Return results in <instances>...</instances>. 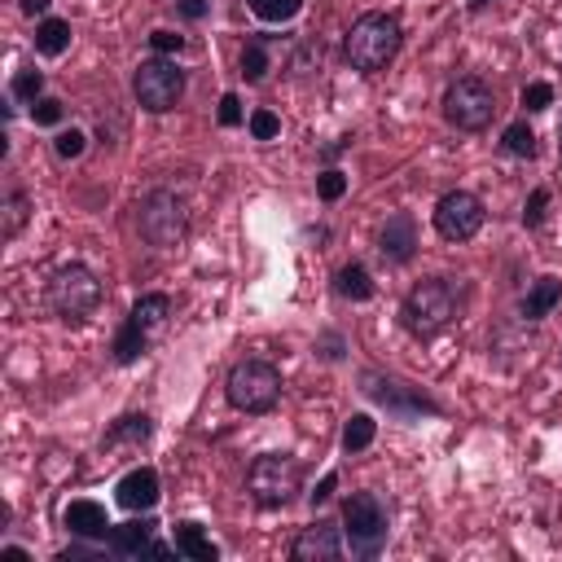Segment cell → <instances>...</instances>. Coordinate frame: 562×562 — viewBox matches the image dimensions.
<instances>
[{"mask_svg": "<svg viewBox=\"0 0 562 562\" xmlns=\"http://www.w3.org/2000/svg\"><path fill=\"white\" fill-rule=\"evenodd\" d=\"M461 308H466V286H457L453 277H431L405 295L400 321L413 339H435L461 317Z\"/></svg>", "mask_w": 562, "mask_h": 562, "instance_id": "6da1fadb", "label": "cell"}, {"mask_svg": "<svg viewBox=\"0 0 562 562\" xmlns=\"http://www.w3.org/2000/svg\"><path fill=\"white\" fill-rule=\"evenodd\" d=\"M405 45V32H400V19L396 14H361L343 40V54L352 62V71L361 75H378L396 62Z\"/></svg>", "mask_w": 562, "mask_h": 562, "instance_id": "7a4b0ae2", "label": "cell"}, {"mask_svg": "<svg viewBox=\"0 0 562 562\" xmlns=\"http://www.w3.org/2000/svg\"><path fill=\"white\" fill-rule=\"evenodd\" d=\"M304 488V466L291 453H264L246 470V492L259 510H286Z\"/></svg>", "mask_w": 562, "mask_h": 562, "instance_id": "3957f363", "label": "cell"}, {"mask_svg": "<svg viewBox=\"0 0 562 562\" xmlns=\"http://www.w3.org/2000/svg\"><path fill=\"white\" fill-rule=\"evenodd\" d=\"M102 300H106V291H102V281L89 264H62L49 277V308L67 326H84L102 308Z\"/></svg>", "mask_w": 562, "mask_h": 562, "instance_id": "277c9868", "label": "cell"}, {"mask_svg": "<svg viewBox=\"0 0 562 562\" xmlns=\"http://www.w3.org/2000/svg\"><path fill=\"white\" fill-rule=\"evenodd\" d=\"M167 321H172V295H163V291L141 295L115 335V365H137L154 348V339L167 330Z\"/></svg>", "mask_w": 562, "mask_h": 562, "instance_id": "5b68a950", "label": "cell"}, {"mask_svg": "<svg viewBox=\"0 0 562 562\" xmlns=\"http://www.w3.org/2000/svg\"><path fill=\"white\" fill-rule=\"evenodd\" d=\"M137 229H141V237H145L150 246H159V250L180 246V242L189 237V207H185V198H180L176 189H154V194H145L141 207H137Z\"/></svg>", "mask_w": 562, "mask_h": 562, "instance_id": "8992f818", "label": "cell"}, {"mask_svg": "<svg viewBox=\"0 0 562 562\" xmlns=\"http://www.w3.org/2000/svg\"><path fill=\"white\" fill-rule=\"evenodd\" d=\"M343 536L356 558H378L387 549L391 523H387V505L378 501V492H352L343 501Z\"/></svg>", "mask_w": 562, "mask_h": 562, "instance_id": "52a82bcc", "label": "cell"}, {"mask_svg": "<svg viewBox=\"0 0 562 562\" xmlns=\"http://www.w3.org/2000/svg\"><path fill=\"white\" fill-rule=\"evenodd\" d=\"M224 396L237 413H268L281 400V370L268 361H237L229 370Z\"/></svg>", "mask_w": 562, "mask_h": 562, "instance_id": "ba28073f", "label": "cell"}, {"mask_svg": "<svg viewBox=\"0 0 562 562\" xmlns=\"http://www.w3.org/2000/svg\"><path fill=\"white\" fill-rule=\"evenodd\" d=\"M361 391L374 405H383L391 418H400V422H418L426 413H440V405L422 387H413V383H405L396 374H383V370H361Z\"/></svg>", "mask_w": 562, "mask_h": 562, "instance_id": "9c48e42d", "label": "cell"}, {"mask_svg": "<svg viewBox=\"0 0 562 562\" xmlns=\"http://www.w3.org/2000/svg\"><path fill=\"white\" fill-rule=\"evenodd\" d=\"M132 97L150 115L176 110V102L185 97V71L176 67V58H150V62H141L137 75H132Z\"/></svg>", "mask_w": 562, "mask_h": 562, "instance_id": "30bf717a", "label": "cell"}, {"mask_svg": "<svg viewBox=\"0 0 562 562\" xmlns=\"http://www.w3.org/2000/svg\"><path fill=\"white\" fill-rule=\"evenodd\" d=\"M492 115H496V93L483 80L461 75V80L448 84V93H444V119L457 132H483L492 124Z\"/></svg>", "mask_w": 562, "mask_h": 562, "instance_id": "8fae6325", "label": "cell"}, {"mask_svg": "<svg viewBox=\"0 0 562 562\" xmlns=\"http://www.w3.org/2000/svg\"><path fill=\"white\" fill-rule=\"evenodd\" d=\"M483 220H488V211L470 189H448L435 202V233L444 242H470L483 229Z\"/></svg>", "mask_w": 562, "mask_h": 562, "instance_id": "7c38bea8", "label": "cell"}, {"mask_svg": "<svg viewBox=\"0 0 562 562\" xmlns=\"http://www.w3.org/2000/svg\"><path fill=\"white\" fill-rule=\"evenodd\" d=\"M339 553H343V536H339V523H330V518H317L291 545V558L295 562H335Z\"/></svg>", "mask_w": 562, "mask_h": 562, "instance_id": "4fadbf2b", "label": "cell"}, {"mask_svg": "<svg viewBox=\"0 0 562 562\" xmlns=\"http://www.w3.org/2000/svg\"><path fill=\"white\" fill-rule=\"evenodd\" d=\"M378 255H383L387 264H396V268L418 255V224H413L409 211L387 215V224L378 229Z\"/></svg>", "mask_w": 562, "mask_h": 562, "instance_id": "5bb4252c", "label": "cell"}, {"mask_svg": "<svg viewBox=\"0 0 562 562\" xmlns=\"http://www.w3.org/2000/svg\"><path fill=\"white\" fill-rule=\"evenodd\" d=\"M115 501H119L124 510H132V514H150V510L159 505V475H154L150 466L128 470V475L115 483Z\"/></svg>", "mask_w": 562, "mask_h": 562, "instance_id": "9a60e30c", "label": "cell"}, {"mask_svg": "<svg viewBox=\"0 0 562 562\" xmlns=\"http://www.w3.org/2000/svg\"><path fill=\"white\" fill-rule=\"evenodd\" d=\"M62 523H67V531L80 536V540H106V536H110V518H106V510H102L97 501H71V505L62 510Z\"/></svg>", "mask_w": 562, "mask_h": 562, "instance_id": "2e32d148", "label": "cell"}, {"mask_svg": "<svg viewBox=\"0 0 562 562\" xmlns=\"http://www.w3.org/2000/svg\"><path fill=\"white\" fill-rule=\"evenodd\" d=\"M558 304H562V281L545 272V277H536V281H531L527 295L518 300V317H523V321H545Z\"/></svg>", "mask_w": 562, "mask_h": 562, "instance_id": "e0dca14e", "label": "cell"}, {"mask_svg": "<svg viewBox=\"0 0 562 562\" xmlns=\"http://www.w3.org/2000/svg\"><path fill=\"white\" fill-rule=\"evenodd\" d=\"M106 545H110V553H119V558H137V553H150V545H154V518H137V523L110 527Z\"/></svg>", "mask_w": 562, "mask_h": 562, "instance_id": "ac0fdd59", "label": "cell"}, {"mask_svg": "<svg viewBox=\"0 0 562 562\" xmlns=\"http://www.w3.org/2000/svg\"><path fill=\"white\" fill-rule=\"evenodd\" d=\"M154 435V418L150 413H128V418H119L106 435H102V448H124V444H145Z\"/></svg>", "mask_w": 562, "mask_h": 562, "instance_id": "d6986e66", "label": "cell"}, {"mask_svg": "<svg viewBox=\"0 0 562 562\" xmlns=\"http://www.w3.org/2000/svg\"><path fill=\"white\" fill-rule=\"evenodd\" d=\"M335 291L343 295V300H352V304H370L374 300V277H370V268L365 264H343L339 272H335Z\"/></svg>", "mask_w": 562, "mask_h": 562, "instance_id": "ffe728a7", "label": "cell"}, {"mask_svg": "<svg viewBox=\"0 0 562 562\" xmlns=\"http://www.w3.org/2000/svg\"><path fill=\"white\" fill-rule=\"evenodd\" d=\"M176 549H180L185 558H194V562H215V558H220V549H215V540L202 531V523H176Z\"/></svg>", "mask_w": 562, "mask_h": 562, "instance_id": "44dd1931", "label": "cell"}, {"mask_svg": "<svg viewBox=\"0 0 562 562\" xmlns=\"http://www.w3.org/2000/svg\"><path fill=\"white\" fill-rule=\"evenodd\" d=\"M71 49V23L67 19H40L36 23V54L40 58H62Z\"/></svg>", "mask_w": 562, "mask_h": 562, "instance_id": "7402d4cb", "label": "cell"}, {"mask_svg": "<svg viewBox=\"0 0 562 562\" xmlns=\"http://www.w3.org/2000/svg\"><path fill=\"white\" fill-rule=\"evenodd\" d=\"M268 71H272V58H268V40H264V36L246 40V45H242V80H246V84H259Z\"/></svg>", "mask_w": 562, "mask_h": 562, "instance_id": "603a6c76", "label": "cell"}, {"mask_svg": "<svg viewBox=\"0 0 562 562\" xmlns=\"http://www.w3.org/2000/svg\"><path fill=\"white\" fill-rule=\"evenodd\" d=\"M374 435H378V422H374L370 413H352L348 426H343V453H348V457H352V453H365V448L374 444Z\"/></svg>", "mask_w": 562, "mask_h": 562, "instance_id": "cb8c5ba5", "label": "cell"}, {"mask_svg": "<svg viewBox=\"0 0 562 562\" xmlns=\"http://www.w3.org/2000/svg\"><path fill=\"white\" fill-rule=\"evenodd\" d=\"M27 215H32V198L23 189H10L5 194V224H0V237L14 242L23 233V224H27Z\"/></svg>", "mask_w": 562, "mask_h": 562, "instance_id": "d4e9b609", "label": "cell"}, {"mask_svg": "<svg viewBox=\"0 0 562 562\" xmlns=\"http://www.w3.org/2000/svg\"><path fill=\"white\" fill-rule=\"evenodd\" d=\"M246 5L259 23H291V19H300L304 0H246Z\"/></svg>", "mask_w": 562, "mask_h": 562, "instance_id": "484cf974", "label": "cell"}, {"mask_svg": "<svg viewBox=\"0 0 562 562\" xmlns=\"http://www.w3.org/2000/svg\"><path fill=\"white\" fill-rule=\"evenodd\" d=\"M45 97V75L36 71V67H23L19 75H14V84H10V102H27V106H36Z\"/></svg>", "mask_w": 562, "mask_h": 562, "instance_id": "4316f807", "label": "cell"}, {"mask_svg": "<svg viewBox=\"0 0 562 562\" xmlns=\"http://www.w3.org/2000/svg\"><path fill=\"white\" fill-rule=\"evenodd\" d=\"M501 145H505V154H514V159H536V132L527 128V119L510 124L505 137H501Z\"/></svg>", "mask_w": 562, "mask_h": 562, "instance_id": "83f0119b", "label": "cell"}, {"mask_svg": "<svg viewBox=\"0 0 562 562\" xmlns=\"http://www.w3.org/2000/svg\"><path fill=\"white\" fill-rule=\"evenodd\" d=\"M67 119V106L58 102V97H40L36 106H32V124L36 128H58Z\"/></svg>", "mask_w": 562, "mask_h": 562, "instance_id": "f1b7e54d", "label": "cell"}, {"mask_svg": "<svg viewBox=\"0 0 562 562\" xmlns=\"http://www.w3.org/2000/svg\"><path fill=\"white\" fill-rule=\"evenodd\" d=\"M549 106H553V84L536 80V84L523 89V110H527V115H540V110H549Z\"/></svg>", "mask_w": 562, "mask_h": 562, "instance_id": "f546056e", "label": "cell"}, {"mask_svg": "<svg viewBox=\"0 0 562 562\" xmlns=\"http://www.w3.org/2000/svg\"><path fill=\"white\" fill-rule=\"evenodd\" d=\"M54 150H58V159H80L89 150V137L80 128H67V132L54 137Z\"/></svg>", "mask_w": 562, "mask_h": 562, "instance_id": "4dcf8cb0", "label": "cell"}, {"mask_svg": "<svg viewBox=\"0 0 562 562\" xmlns=\"http://www.w3.org/2000/svg\"><path fill=\"white\" fill-rule=\"evenodd\" d=\"M246 128H250V137H255V141H272V137L281 132V119H277L272 110H255V115L246 119Z\"/></svg>", "mask_w": 562, "mask_h": 562, "instance_id": "1f68e13d", "label": "cell"}, {"mask_svg": "<svg viewBox=\"0 0 562 562\" xmlns=\"http://www.w3.org/2000/svg\"><path fill=\"white\" fill-rule=\"evenodd\" d=\"M317 194H321V202H339V198L348 194V176H343V172H335V167H330V172H321V176H317Z\"/></svg>", "mask_w": 562, "mask_h": 562, "instance_id": "d6a6232c", "label": "cell"}, {"mask_svg": "<svg viewBox=\"0 0 562 562\" xmlns=\"http://www.w3.org/2000/svg\"><path fill=\"white\" fill-rule=\"evenodd\" d=\"M545 207H549V189H531V198L523 207V224L527 229H540L545 224Z\"/></svg>", "mask_w": 562, "mask_h": 562, "instance_id": "836d02e7", "label": "cell"}, {"mask_svg": "<svg viewBox=\"0 0 562 562\" xmlns=\"http://www.w3.org/2000/svg\"><path fill=\"white\" fill-rule=\"evenodd\" d=\"M215 119H220V128H242V102H237V93H224L220 97V110H215Z\"/></svg>", "mask_w": 562, "mask_h": 562, "instance_id": "e575fe53", "label": "cell"}, {"mask_svg": "<svg viewBox=\"0 0 562 562\" xmlns=\"http://www.w3.org/2000/svg\"><path fill=\"white\" fill-rule=\"evenodd\" d=\"M150 49H154L159 58H172V54L185 49V36H176V32H154V36H150Z\"/></svg>", "mask_w": 562, "mask_h": 562, "instance_id": "d590c367", "label": "cell"}, {"mask_svg": "<svg viewBox=\"0 0 562 562\" xmlns=\"http://www.w3.org/2000/svg\"><path fill=\"white\" fill-rule=\"evenodd\" d=\"M335 488H339V475H335V470H330V475H326V479H321V483H317V492H313V505H326V501H330V496H335Z\"/></svg>", "mask_w": 562, "mask_h": 562, "instance_id": "8d00e7d4", "label": "cell"}, {"mask_svg": "<svg viewBox=\"0 0 562 562\" xmlns=\"http://www.w3.org/2000/svg\"><path fill=\"white\" fill-rule=\"evenodd\" d=\"M176 10H180L189 23H198V19H207V0H176Z\"/></svg>", "mask_w": 562, "mask_h": 562, "instance_id": "74e56055", "label": "cell"}, {"mask_svg": "<svg viewBox=\"0 0 562 562\" xmlns=\"http://www.w3.org/2000/svg\"><path fill=\"white\" fill-rule=\"evenodd\" d=\"M19 5H23V14H49V5H54V0H19Z\"/></svg>", "mask_w": 562, "mask_h": 562, "instance_id": "f35d334b", "label": "cell"}, {"mask_svg": "<svg viewBox=\"0 0 562 562\" xmlns=\"http://www.w3.org/2000/svg\"><path fill=\"white\" fill-rule=\"evenodd\" d=\"M0 558H10V562H32V553H27L23 545H5V549H0Z\"/></svg>", "mask_w": 562, "mask_h": 562, "instance_id": "ab89813d", "label": "cell"}, {"mask_svg": "<svg viewBox=\"0 0 562 562\" xmlns=\"http://www.w3.org/2000/svg\"><path fill=\"white\" fill-rule=\"evenodd\" d=\"M339 348H343V343H339V335H330V339H326V352H321V356H326V361H339V356H343Z\"/></svg>", "mask_w": 562, "mask_h": 562, "instance_id": "60d3db41", "label": "cell"}, {"mask_svg": "<svg viewBox=\"0 0 562 562\" xmlns=\"http://www.w3.org/2000/svg\"><path fill=\"white\" fill-rule=\"evenodd\" d=\"M488 5H492V0H470V10H475V14H479V10H488Z\"/></svg>", "mask_w": 562, "mask_h": 562, "instance_id": "b9f144b4", "label": "cell"}, {"mask_svg": "<svg viewBox=\"0 0 562 562\" xmlns=\"http://www.w3.org/2000/svg\"><path fill=\"white\" fill-rule=\"evenodd\" d=\"M558 137H562V124H558Z\"/></svg>", "mask_w": 562, "mask_h": 562, "instance_id": "7bdbcfd3", "label": "cell"}]
</instances>
